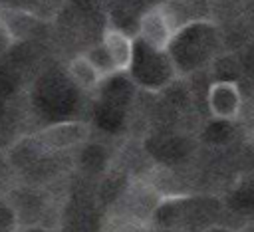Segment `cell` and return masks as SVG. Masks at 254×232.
<instances>
[{
    "instance_id": "obj_1",
    "label": "cell",
    "mask_w": 254,
    "mask_h": 232,
    "mask_svg": "<svg viewBox=\"0 0 254 232\" xmlns=\"http://www.w3.org/2000/svg\"><path fill=\"white\" fill-rule=\"evenodd\" d=\"M181 28L183 26L177 22L175 12L165 4H157L141 14L137 22V36L143 42V46H147L149 50L159 54H169Z\"/></svg>"
},
{
    "instance_id": "obj_2",
    "label": "cell",
    "mask_w": 254,
    "mask_h": 232,
    "mask_svg": "<svg viewBox=\"0 0 254 232\" xmlns=\"http://www.w3.org/2000/svg\"><path fill=\"white\" fill-rule=\"evenodd\" d=\"M91 135V127L85 121L67 119L52 123L36 133H32L34 141L38 143L40 151L44 155H56L64 151H71L79 145H83Z\"/></svg>"
},
{
    "instance_id": "obj_3",
    "label": "cell",
    "mask_w": 254,
    "mask_h": 232,
    "mask_svg": "<svg viewBox=\"0 0 254 232\" xmlns=\"http://www.w3.org/2000/svg\"><path fill=\"white\" fill-rule=\"evenodd\" d=\"M242 91L236 81L232 79H218L212 81L206 89V107L212 119L228 123L236 121L242 113Z\"/></svg>"
},
{
    "instance_id": "obj_4",
    "label": "cell",
    "mask_w": 254,
    "mask_h": 232,
    "mask_svg": "<svg viewBox=\"0 0 254 232\" xmlns=\"http://www.w3.org/2000/svg\"><path fill=\"white\" fill-rule=\"evenodd\" d=\"M101 46L115 73H129L135 61V40L117 26L107 24L101 36Z\"/></svg>"
},
{
    "instance_id": "obj_5",
    "label": "cell",
    "mask_w": 254,
    "mask_h": 232,
    "mask_svg": "<svg viewBox=\"0 0 254 232\" xmlns=\"http://www.w3.org/2000/svg\"><path fill=\"white\" fill-rule=\"evenodd\" d=\"M38 22H40L38 16L26 8H12V6L0 8V32L8 40L10 48L14 44L26 40L34 32Z\"/></svg>"
},
{
    "instance_id": "obj_6",
    "label": "cell",
    "mask_w": 254,
    "mask_h": 232,
    "mask_svg": "<svg viewBox=\"0 0 254 232\" xmlns=\"http://www.w3.org/2000/svg\"><path fill=\"white\" fill-rule=\"evenodd\" d=\"M67 75H69V79L79 87V89H83V91H93V89H97L109 75L107 73H103L93 61H91V58L83 52V54H77L75 58H71L69 59V63H67Z\"/></svg>"
},
{
    "instance_id": "obj_7",
    "label": "cell",
    "mask_w": 254,
    "mask_h": 232,
    "mask_svg": "<svg viewBox=\"0 0 254 232\" xmlns=\"http://www.w3.org/2000/svg\"><path fill=\"white\" fill-rule=\"evenodd\" d=\"M244 232H254V224H250V226H246V230Z\"/></svg>"
}]
</instances>
